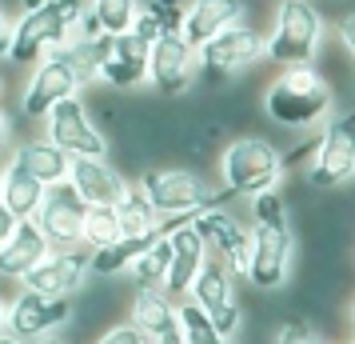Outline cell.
<instances>
[{"label": "cell", "mask_w": 355, "mask_h": 344, "mask_svg": "<svg viewBox=\"0 0 355 344\" xmlns=\"http://www.w3.org/2000/svg\"><path fill=\"white\" fill-rule=\"evenodd\" d=\"M248 229H252V252H248L243 280L259 293H279L291 280V264H295V229H291L288 200L279 197V188L252 197Z\"/></svg>", "instance_id": "1"}, {"label": "cell", "mask_w": 355, "mask_h": 344, "mask_svg": "<svg viewBox=\"0 0 355 344\" xmlns=\"http://www.w3.org/2000/svg\"><path fill=\"white\" fill-rule=\"evenodd\" d=\"M331 104H336V92L315 65L284 68L263 92V113L279 129H315L327 120Z\"/></svg>", "instance_id": "2"}, {"label": "cell", "mask_w": 355, "mask_h": 344, "mask_svg": "<svg viewBox=\"0 0 355 344\" xmlns=\"http://www.w3.org/2000/svg\"><path fill=\"white\" fill-rule=\"evenodd\" d=\"M136 188L144 193V200L156 208L160 220H168V216H196L204 208L232 204L227 188H216L204 172L184 168V164H148Z\"/></svg>", "instance_id": "3"}, {"label": "cell", "mask_w": 355, "mask_h": 344, "mask_svg": "<svg viewBox=\"0 0 355 344\" xmlns=\"http://www.w3.org/2000/svg\"><path fill=\"white\" fill-rule=\"evenodd\" d=\"M80 13L84 0H40L36 8H24V17L12 24V44H8L4 60H12L20 68L36 65L40 56H49L72 36Z\"/></svg>", "instance_id": "4"}, {"label": "cell", "mask_w": 355, "mask_h": 344, "mask_svg": "<svg viewBox=\"0 0 355 344\" xmlns=\"http://www.w3.org/2000/svg\"><path fill=\"white\" fill-rule=\"evenodd\" d=\"M284 181V161L279 148L263 136H236L232 145L220 152V188L232 197H259V193H275Z\"/></svg>", "instance_id": "5"}, {"label": "cell", "mask_w": 355, "mask_h": 344, "mask_svg": "<svg viewBox=\"0 0 355 344\" xmlns=\"http://www.w3.org/2000/svg\"><path fill=\"white\" fill-rule=\"evenodd\" d=\"M323 44V17L307 0H284L275 8L272 33L263 36V56L279 68L311 65Z\"/></svg>", "instance_id": "6"}, {"label": "cell", "mask_w": 355, "mask_h": 344, "mask_svg": "<svg viewBox=\"0 0 355 344\" xmlns=\"http://www.w3.org/2000/svg\"><path fill=\"white\" fill-rule=\"evenodd\" d=\"M196 309L204 312L211 320V328L224 336V341H236L240 344V332H243V309L240 300H236V277L227 272L224 264L208 256V261L200 264V272L192 280V293H188Z\"/></svg>", "instance_id": "7"}, {"label": "cell", "mask_w": 355, "mask_h": 344, "mask_svg": "<svg viewBox=\"0 0 355 344\" xmlns=\"http://www.w3.org/2000/svg\"><path fill=\"white\" fill-rule=\"evenodd\" d=\"M44 140H52L68 161H104L108 156V136L92 124L80 97L52 104V113L44 116Z\"/></svg>", "instance_id": "8"}, {"label": "cell", "mask_w": 355, "mask_h": 344, "mask_svg": "<svg viewBox=\"0 0 355 344\" xmlns=\"http://www.w3.org/2000/svg\"><path fill=\"white\" fill-rule=\"evenodd\" d=\"M352 177H355V120L336 116L315 136V148L307 156V181L331 193V188H343Z\"/></svg>", "instance_id": "9"}, {"label": "cell", "mask_w": 355, "mask_h": 344, "mask_svg": "<svg viewBox=\"0 0 355 344\" xmlns=\"http://www.w3.org/2000/svg\"><path fill=\"white\" fill-rule=\"evenodd\" d=\"M76 316V300H60V296H36V293H24L20 288L8 309H4V328L20 336L24 344H36L44 336H56L64 332Z\"/></svg>", "instance_id": "10"}, {"label": "cell", "mask_w": 355, "mask_h": 344, "mask_svg": "<svg viewBox=\"0 0 355 344\" xmlns=\"http://www.w3.org/2000/svg\"><path fill=\"white\" fill-rule=\"evenodd\" d=\"M88 280H92V272H88V248H49V256L36 261L20 277V288L36 293V296L76 300Z\"/></svg>", "instance_id": "11"}, {"label": "cell", "mask_w": 355, "mask_h": 344, "mask_svg": "<svg viewBox=\"0 0 355 344\" xmlns=\"http://www.w3.org/2000/svg\"><path fill=\"white\" fill-rule=\"evenodd\" d=\"M192 229L204 240L208 256H216L232 277L248 272V252H252V229H248V220H240L227 208H204V213L192 216Z\"/></svg>", "instance_id": "12"}, {"label": "cell", "mask_w": 355, "mask_h": 344, "mask_svg": "<svg viewBox=\"0 0 355 344\" xmlns=\"http://www.w3.org/2000/svg\"><path fill=\"white\" fill-rule=\"evenodd\" d=\"M84 84L76 76V68L68 65L60 52H49V56H40L33 68V76L24 84V97H20V113L33 116V120H44L52 113V104H60V100L76 97Z\"/></svg>", "instance_id": "13"}, {"label": "cell", "mask_w": 355, "mask_h": 344, "mask_svg": "<svg viewBox=\"0 0 355 344\" xmlns=\"http://www.w3.org/2000/svg\"><path fill=\"white\" fill-rule=\"evenodd\" d=\"M196 72H200L196 49L180 33H164L152 40V49H148V81H152L156 92H164V97L188 92Z\"/></svg>", "instance_id": "14"}, {"label": "cell", "mask_w": 355, "mask_h": 344, "mask_svg": "<svg viewBox=\"0 0 355 344\" xmlns=\"http://www.w3.org/2000/svg\"><path fill=\"white\" fill-rule=\"evenodd\" d=\"M84 204L68 184H56V188H44V200L36 208L33 224L40 229L44 245L49 248H84L80 232H84Z\"/></svg>", "instance_id": "15"}, {"label": "cell", "mask_w": 355, "mask_h": 344, "mask_svg": "<svg viewBox=\"0 0 355 344\" xmlns=\"http://www.w3.org/2000/svg\"><path fill=\"white\" fill-rule=\"evenodd\" d=\"M196 60H200V68H208L216 76L243 72V68H252L256 60H263V36L240 20V24L224 28L220 36H211L208 44H200L196 49Z\"/></svg>", "instance_id": "16"}, {"label": "cell", "mask_w": 355, "mask_h": 344, "mask_svg": "<svg viewBox=\"0 0 355 344\" xmlns=\"http://www.w3.org/2000/svg\"><path fill=\"white\" fill-rule=\"evenodd\" d=\"M148 344H184L176 320V300H168L156 288H140L128 296V316H124Z\"/></svg>", "instance_id": "17"}, {"label": "cell", "mask_w": 355, "mask_h": 344, "mask_svg": "<svg viewBox=\"0 0 355 344\" xmlns=\"http://www.w3.org/2000/svg\"><path fill=\"white\" fill-rule=\"evenodd\" d=\"M168 248H172V256H168V277H164L160 293L168 296V300H188L200 264L208 261V248H204V240L196 236L192 220L168 232Z\"/></svg>", "instance_id": "18"}, {"label": "cell", "mask_w": 355, "mask_h": 344, "mask_svg": "<svg viewBox=\"0 0 355 344\" xmlns=\"http://www.w3.org/2000/svg\"><path fill=\"white\" fill-rule=\"evenodd\" d=\"M148 49L140 36L132 33H120V36H108V52L100 60L96 76L112 88H136V84L148 81Z\"/></svg>", "instance_id": "19"}, {"label": "cell", "mask_w": 355, "mask_h": 344, "mask_svg": "<svg viewBox=\"0 0 355 344\" xmlns=\"http://www.w3.org/2000/svg\"><path fill=\"white\" fill-rule=\"evenodd\" d=\"M243 20V0H188L184 17H180V36L200 49L208 44L211 36H220L224 28Z\"/></svg>", "instance_id": "20"}, {"label": "cell", "mask_w": 355, "mask_h": 344, "mask_svg": "<svg viewBox=\"0 0 355 344\" xmlns=\"http://www.w3.org/2000/svg\"><path fill=\"white\" fill-rule=\"evenodd\" d=\"M68 188L76 193V197L92 208V204H108L112 208L116 200L128 193V181L116 172V164L104 161H68Z\"/></svg>", "instance_id": "21"}, {"label": "cell", "mask_w": 355, "mask_h": 344, "mask_svg": "<svg viewBox=\"0 0 355 344\" xmlns=\"http://www.w3.org/2000/svg\"><path fill=\"white\" fill-rule=\"evenodd\" d=\"M44 256H49V245H44L40 229L33 220H17V229L8 232V240L0 245V280H17L20 284V277Z\"/></svg>", "instance_id": "22"}, {"label": "cell", "mask_w": 355, "mask_h": 344, "mask_svg": "<svg viewBox=\"0 0 355 344\" xmlns=\"http://www.w3.org/2000/svg\"><path fill=\"white\" fill-rule=\"evenodd\" d=\"M12 164H20L33 181H40L44 188H56V184L68 181V156L60 148L44 140V136H33V140H20L17 152H12Z\"/></svg>", "instance_id": "23"}, {"label": "cell", "mask_w": 355, "mask_h": 344, "mask_svg": "<svg viewBox=\"0 0 355 344\" xmlns=\"http://www.w3.org/2000/svg\"><path fill=\"white\" fill-rule=\"evenodd\" d=\"M152 240H160V232L120 236V240H112L108 248L88 252V272H92V277H124V272L132 268V261H140V252H144Z\"/></svg>", "instance_id": "24"}, {"label": "cell", "mask_w": 355, "mask_h": 344, "mask_svg": "<svg viewBox=\"0 0 355 344\" xmlns=\"http://www.w3.org/2000/svg\"><path fill=\"white\" fill-rule=\"evenodd\" d=\"M40 200H44V184L33 181L20 164H4V181H0V204L8 208V213L17 216V220H33L36 208H40Z\"/></svg>", "instance_id": "25"}, {"label": "cell", "mask_w": 355, "mask_h": 344, "mask_svg": "<svg viewBox=\"0 0 355 344\" xmlns=\"http://www.w3.org/2000/svg\"><path fill=\"white\" fill-rule=\"evenodd\" d=\"M168 256H172V248H168V236L160 240H152V245L140 252V261H132V268L124 272L132 284V293H140V288H164V277H168Z\"/></svg>", "instance_id": "26"}, {"label": "cell", "mask_w": 355, "mask_h": 344, "mask_svg": "<svg viewBox=\"0 0 355 344\" xmlns=\"http://www.w3.org/2000/svg\"><path fill=\"white\" fill-rule=\"evenodd\" d=\"M116 208V224H120V236H140V232H160V216L156 208L144 200L140 188H128L124 197L112 204Z\"/></svg>", "instance_id": "27"}, {"label": "cell", "mask_w": 355, "mask_h": 344, "mask_svg": "<svg viewBox=\"0 0 355 344\" xmlns=\"http://www.w3.org/2000/svg\"><path fill=\"white\" fill-rule=\"evenodd\" d=\"M84 8L104 36H120L132 28V20L140 13V0H84Z\"/></svg>", "instance_id": "28"}, {"label": "cell", "mask_w": 355, "mask_h": 344, "mask_svg": "<svg viewBox=\"0 0 355 344\" xmlns=\"http://www.w3.org/2000/svg\"><path fill=\"white\" fill-rule=\"evenodd\" d=\"M112 240H120L116 208H108V204H92V208H84V232H80V245L88 248V252H96V248H108Z\"/></svg>", "instance_id": "29"}, {"label": "cell", "mask_w": 355, "mask_h": 344, "mask_svg": "<svg viewBox=\"0 0 355 344\" xmlns=\"http://www.w3.org/2000/svg\"><path fill=\"white\" fill-rule=\"evenodd\" d=\"M140 8L160 24V33H180V17H184L180 0H152V4H140Z\"/></svg>", "instance_id": "30"}, {"label": "cell", "mask_w": 355, "mask_h": 344, "mask_svg": "<svg viewBox=\"0 0 355 344\" xmlns=\"http://www.w3.org/2000/svg\"><path fill=\"white\" fill-rule=\"evenodd\" d=\"M92 344H148V341L128 325V320H120V325H108V328H104V332H100Z\"/></svg>", "instance_id": "31"}, {"label": "cell", "mask_w": 355, "mask_h": 344, "mask_svg": "<svg viewBox=\"0 0 355 344\" xmlns=\"http://www.w3.org/2000/svg\"><path fill=\"white\" fill-rule=\"evenodd\" d=\"M8 44H12V17H8V8L0 0V56H8Z\"/></svg>", "instance_id": "32"}, {"label": "cell", "mask_w": 355, "mask_h": 344, "mask_svg": "<svg viewBox=\"0 0 355 344\" xmlns=\"http://www.w3.org/2000/svg\"><path fill=\"white\" fill-rule=\"evenodd\" d=\"M17 229V216L8 213V208H4V204H0V245H4V240H8V232Z\"/></svg>", "instance_id": "33"}, {"label": "cell", "mask_w": 355, "mask_h": 344, "mask_svg": "<svg viewBox=\"0 0 355 344\" xmlns=\"http://www.w3.org/2000/svg\"><path fill=\"white\" fill-rule=\"evenodd\" d=\"M12 140V113L0 104V145H8Z\"/></svg>", "instance_id": "34"}, {"label": "cell", "mask_w": 355, "mask_h": 344, "mask_svg": "<svg viewBox=\"0 0 355 344\" xmlns=\"http://www.w3.org/2000/svg\"><path fill=\"white\" fill-rule=\"evenodd\" d=\"M36 344H76V341H68L64 332H56V336H44V341H36Z\"/></svg>", "instance_id": "35"}, {"label": "cell", "mask_w": 355, "mask_h": 344, "mask_svg": "<svg viewBox=\"0 0 355 344\" xmlns=\"http://www.w3.org/2000/svg\"><path fill=\"white\" fill-rule=\"evenodd\" d=\"M0 344H24V341H20V336H12L8 328H0Z\"/></svg>", "instance_id": "36"}, {"label": "cell", "mask_w": 355, "mask_h": 344, "mask_svg": "<svg viewBox=\"0 0 355 344\" xmlns=\"http://www.w3.org/2000/svg\"><path fill=\"white\" fill-rule=\"evenodd\" d=\"M4 309H8V296L0 293V328H4Z\"/></svg>", "instance_id": "37"}, {"label": "cell", "mask_w": 355, "mask_h": 344, "mask_svg": "<svg viewBox=\"0 0 355 344\" xmlns=\"http://www.w3.org/2000/svg\"><path fill=\"white\" fill-rule=\"evenodd\" d=\"M4 164H8V161H4V156H0V181H4Z\"/></svg>", "instance_id": "38"}, {"label": "cell", "mask_w": 355, "mask_h": 344, "mask_svg": "<svg viewBox=\"0 0 355 344\" xmlns=\"http://www.w3.org/2000/svg\"><path fill=\"white\" fill-rule=\"evenodd\" d=\"M0 92H4V76H0Z\"/></svg>", "instance_id": "39"}]
</instances>
